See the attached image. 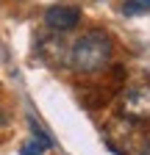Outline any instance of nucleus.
<instances>
[{
  "instance_id": "1",
  "label": "nucleus",
  "mask_w": 150,
  "mask_h": 155,
  "mask_svg": "<svg viewBox=\"0 0 150 155\" xmlns=\"http://www.w3.org/2000/svg\"><path fill=\"white\" fill-rule=\"evenodd\" d=\"M111 55H114L111 36L106 31L95 28V31H86L70 47V67L81 75H95V72H100L111 64Z\"/></svg>"
},
{
  "instance_id": "2",
  "label": "nucleus",
  "mask_w": 150,
  "mask_h": 155,
  "mask_svg": "<svg viewBox=\"0 0 150 155\" xmlns=\"http://www.w3.org/2000/svg\"><path fill=\"white\" fill-rule=\"evenodd\" d=\"M120 111H122V116H128L139 125L150 122V81L128 86L120 97Z\"/></svg>"
},
{
  "instance_id": "3",
  "label": "nucleus",
  "mask_w": 150,
  "mask_h": 155,
  "mask_svg": "<svg viewBox=\"0 0 150 155\" xmlns=\"http://www.w3.org/2000/svg\"><path fill=\"white\" fill-rule=\"evenodd\" d=\"M106 139L117 155H134V147L139 139V122L128 119V116H114L106 127Z\"/></svg>"
},
{
  "instance_id": "4",
  "label": "nucleus",
  "mask_w": 150,
  "mask_h": 155,
  "mask_svg": "<svg viewBox=\"0 0 150 155\" xmlns=\"http://www.w3.org/2000/svg\"><path fill=\"white\" fill-rule=\"evenodd\" d=\"M36 55L47 61L50 67H67L70 64V47L64 45V39L59 36V31H50L45 36H39L36 42Z\"/></svg>"
},
{
  "instance_id": "5",
  "label": "nucleus",
  "mask_w": 150,
  "mask_h": 155,
  "mask_svg": "<svg viewBox=\"0 0 150 155\" xmlns=\"http://www.w3.org/2000/svg\"><path fill=\"white\" fill-rule=\"evenodd\" d=\"M78 22H81V11L75 8V6H50L45 11V25L50 31L67 33V31H72Z\"/></svg>"
},
{
  "instance_id": "6",
  "label": "nucleus",
  "mask_w": 150,
  "mask_h": 155,
  "mask_svg": "<svg viewBox=\"0 0 150 155\" xmlns=\"http://www.w3.org/2000/svg\"><path fill=\"white\" fill-rule=\"evenodd\" d=\"M122 14L128 17H134V14H147L150 11V0H125V3L120 6Z\"/></svg>"
},
{
  "instance_id": "7",
  "label": "nucleus",
  "mask_w": 150,
  "mask_h": 155,
  "mask_svg": "<svg viewBox=\"0 0 150 155\" xmlns=\"http://www.w3.org/2000/svg\"><path fill=\"white\" fill-rule=\"evenodd\" d=\"M28 125H31V133H33V139H36V141H42V144H45V147L50 150V147H53V136H50V133H47V130H45V127H42L39 122H36L33 116L28 119Z\"/></svg>"
},
{
  "instance_id": "8",
  "label": "nucleus",
  "mask_w": 150,
  "mask_h": 155,
  "mask_svg": "<svg viewBox=\"0 0 150 155\" xmlns=\"http://www.w3.org/2000/svg\"><path fill=\"white\" fill-rule=\"evenodd\" d=\"M47 147L42 144V141H36V139H28L22 147H20V155H42Z\"/></svg>"
},
{
  "instance_id": "9",
  "label": "nucleus",
  "mask_w": 150,
  "mask_h": 155,
  "mask_svg": "<svg viewBox=\"0 0 150 155\" xmlns=\"http://www.w3.org/2000/svg\"><path fill=\"white\" fill-rule=\"evenodd\" d=\"M139 155H150V141H147V144H145V147L139 150Z\"/></svg>"
}]
</instances>
